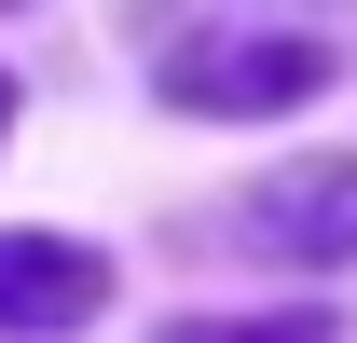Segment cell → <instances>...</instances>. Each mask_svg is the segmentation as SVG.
I'll return each mask as SVG.
<instances>
[{"label": "cell", "instance_id": "cell-2", "mask_svg": "<svg viewBox=\"0 0 357 343\" xmlns=\"http://www.w3.org/2000/svg\"><path fill=\"white\" fill-rule=\"evenodd\" d=\"M110 302V261L55 247V234H0V330H83Z\"/></svg>", "mask_w": 357, "mask_h": 343}, {"label": "cell", "instance_id": "cell-5", "mask_svg": "<svg viewBox=\"0 0 357 343\" xmlns=\"http://www.w3.org/2000/svg\"><path fill=\"white\" fill-rule=\"evenodd\" d=\"M0 110H14V83H0Z\"/></svg>", "mask_w": 357, "mask_h": 343}, {"label": "cell", "instance_id": "cell-1", "mask_svg": "<svg viewBox=\"0 0 357 343\" xmlns=\"http://www.w3.org/2000/svg\"><path fill=\"white\" fill-rule=\"evenodd\" d=\"M151 69H165V96L206 110V124L303 110V96H330L357 69V0H165Z\"/></svg>", "mask_w": 357, "mask_h": 343}, {"label": "cell", "instance_id": "cell-4", "mask_svg": "<svg viewBox=\"0 0 357 343\" xmlns=\"http://www.w3.org/2000/svg\"><path fill=\"white\" fill-rule=\"evenodd\" d=\"M165 343H316L303 316H289V330H275V316H206V330H165Z\"/></svg>", "mask_w": 357, "mask_h": 343}, {"label": "cell", "instance_id": "cell-3", "mask_svg": "<svg viewBox=\"0 0 357 343\" xmlns=\"http://www.w3.org/2000/svg\"><path fill=\"white\" fill-rule=\"evenodd\" d=\"M248 247L275 261H357V165H289L248 206Z\"/></svg>", "mask_w": 357, "mask_h": 343}]
</instances>
